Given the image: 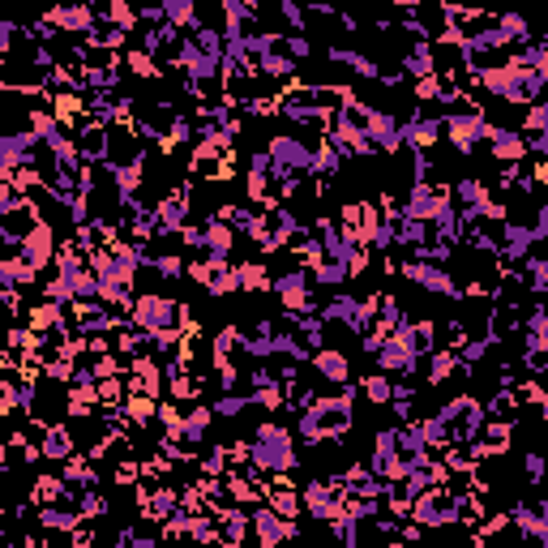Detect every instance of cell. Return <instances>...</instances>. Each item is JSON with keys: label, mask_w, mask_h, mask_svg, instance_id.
I'll return each instance as SVG.
<instances>
[{"label": "cell", "mask_w": 548, "mask_h": 548, "mask_svg": "<svg viewBox=\"0 0 548 548\" xmlns=\"http://www.w3.org/2000/svg\"><path fill=\"white\" fill-rule=\"evenodd\" d=\"M274 9H278V18L292 26L287 35H304V9H300V4H292V0H278Z\"/></svg>", "instance_id": "cell-45"}, {"label": "cell", "mask_w": 548, "mask_h": 548, "mask_svg": "<svg viewBox=\"0 0 548 548\" xmlns=\"http://www.w3.org/2000/svg\"><path fill=\"white\" fill-rule=\"evenodd\" d=\"M232 249H235V232L223 223V218L206 215V223H201V253L227 257V261H232Z\"/></svg>", "instance_id": "cell-20"}, {"label": "cell", "mask_w": 548, "mask_h": 548, "mask_svg": "<svg viewBox=\"0 0 548 548\" xmlns=\"http://www.w3.org/2000/svg\"><path fill=\"white\" fill-rule=\"evenodd\" d=\"M360 390H364V398H369L372 407H390L394 381L386 372H369V377H360Z\"/></svg>", "instance_id": "cell-33"}, {"label": "cell", "mask_w": 548, "mask_h": 548, "mask_svg": "<svg viewBox=\"0 0 548 548\" xmlns=\"http://www.w3.org/2000/svg\"><path fill=\"white\" fill-rule=\"evenodd\" d=\"M352 403H355V386L347 381L343 394L317 398V403H309V407L300 411L295 429H300V437H304L309 446H334L338 437L352 432Z\"/></svg>", "instance_id": "cell-1"}, {"label": "cell", "mask_w": 548, "mask_h": 548, "mask_svg": "<svg viewBox=\"0 0 548 548\" xmlns=\"http://www.w3.org/2000/svg\"><path fill=\"white\" fill-rule=\"evenodd\" d=\"M26 492H30V506H39V509H47V506H73V501H69V489H64V480H60V475H35Z\"/></svg>", "instance_id": "cell-21"}, {"label": "cell", "mask_w": 548, "mask_h": 548, "mask_svg": "<svg viewBox=\"0 0 548 548\" xmlns=\"http://www.w3.org/2000/svg\"><path fill=\"white\" fill-rule=\"evenodd\" d=\"M180 244H184V249H201V227H193V223H189V227H180Z\"/></svg>", "instance_id": "cell-55"}, {"label": "cell", "mask_w": 548, "mask_h": 548, "mask_svg": "<svg viewBox=\"0 0 548 548\" xmlns=\"http://www.w3.org/2000/svg\"><path fill=\"white\" fill-rule=\"evenodd\" d=\"M446 201H450L446 184H411L407 201H403L398 210H403V218H415V223H432V215H437Z\"/></svg>", "instance_id": "cell-11"}, {"label": "cell", "mask_w": 548, "mask_h": 548, "mask_svg": "<svg viewBox=\"0 0 548 548\" xmlns=\"http://www.w3.org/2000/svg\"><path fill=\"white\" fill-rule=\"evenodd\" d=\"M407 518H411V523H420L424 531L450 527V523H454V492H446V489H424L420 497H411Z\"/></svg>", "instance_id": "cell-5"}, {"label": "cell", "mask_w": 548, "mask_h": 548, "mask_svg": "<svg viewBox=\"0 0 548 548\" xmlns=\"http://www.w3.org/2000/svg\"><path fill=\"white\" fill-rule=\"evenodd\" d=\"M249 407H253V403H249V394H223V398H215V403H210V411H215V415H223V420H240Z\"/></svg>", "instance_id": "cell-37"}, {"label": "cell", "mask_w": 548, "mask_h": 548, "mask_svg": "<svg viewBox=\"0 0 548 548\" xmlns=\"http://www.w3.org/2000/svg\"><path fill=\"white\" fill-rule=\"evenodd\" d=\"M210 424H215V411L206 407V403H197V407L184 411V437H180V446H184V454H193L201 441H206V432H210Z\"/></svg>", "instance_id": "cell-23"}, {"label": "cell", "mask_w": 548, "mask_h": 548, "mask_svg": "<svg viewBox=\"0 0 548 548\" xmlns=\"http://www.w3.org/2000/svg\"><path fill=\"white\" fill-rule=\"evenodd\" d=\"M398 274H403L407 283H415V287L432 292V295H450V300H458V283H454V274L446 270V266H432V261H415V257H407V261L398 266Z\"/></svg>", "instance_id": "cell-6"}, {"label": "cell", "mask_w": 548, "mask_h": 548, "mask_svg": "<svg viewBox=\"0 0 548 548\" xmlns=\"http://www.w3.org/2000/svg\"><path fill=\"white\" fill-rule=\"evenodd\" d=\"M43 21L56 30V35H78L81 43L95 35V26H98V18H95V9H86V4H64V9H47L43 13Z\"/></svg>", "instance_id": "cell-10"}, {"label": "cell", "mask_w": 548, "mask_h": 548, "mask_svg": "<svg viewBox=\"0 0 548 548\" xmlns=\"http://www.w3.org/2000/svg\"><path fill=\"white\" fill-rule=\"evenodd\" d=\"M60 309H64V304H52V300H39L35 309H21V313H26V330H35L39 338L52 334L60 326Z\"/></svg>", "instance_id": "cell-28"}, {"label": "cell", "mask_w": 548, "mask_h": 548, "mask_svg": "<svg viewBox=\"0 0 548 548\" xmlns=\"http://www.w3.org/2000/svg\"><path fill=\"white\" fill-rule=\"evenodd\" d=\"M523 471H527V484H544V454H540V450H527V458H523Z\"/></svg>", "instance_id": "cell-51"}, {"label": "cell", "mask_w": 548, "mask_h": 548, "mask_svg": "<svg viewBox=\"0 0 548 548\" xmlns=\"http://www.w3.org/2000/svg\"><path fill=\"white\" fill-rule=\"evenodd\" d=\"M18 257L21 261H30L39 274L52 266V257H56V232H52V223H47V218H35V227L21 235Z\"/></svg>", "instance_id": "cell-8"}, {"label": "cell", "mask_w": 548, "mask_h": 548, "mask_svg": "<svg viewBox=\"0 0 548 548\" xmlns=\"http://www.w3.org/2000/svg\"><path fill=\"white\" fill-rule=\"evenodd\" d=\"M330 535H334V544H338V548H360V518H352V514L334 518Z\"/></svg>", "instance_id": "cell-36"}, {"label": "cell", "mask_w": 548, "mask_h": 548, "mask_svg": "<svg viewBox=\"0 0 548 548\" xmlns=\"http://www.w3.org/2000/svg\"><path fill=\"white\" fill-rule=\"evenodd\" d=\"M372 355H377V372H386V377H394V372H398V377H411V372L420 369V360H415L403 343H394V338H386Z\"/></svg>", "instance_id": "cell-19"}, {"label": "cell", "mask_w": 548, "mask_h": 548, "mask_svg": "<svg viewBox=\"0 0 548 548\" xmlns=\"http://www.w3.org/2000/svg\"><path fill=\"white\" fill-rule=\"evenodd\" d=\"M266 386H274V372L270 369H266V364H257V369L253 372H249V390H266Z\"/></svg>", "instance_id": "cell-54"}, {"label": "cell", "mask_w": 548, "mask_h": 548, "mask_svg": "<svg viewBox=\"0 0 548 548\" xmlns=\"http://www.w3.org/2000/svg\"><path fill=\"white\" fill-rule=\"evenodd\" d=\"M437 73V47L432 43H411L407 47V56H403V78L411 81H420V78H432Z\"/></svg>", "instance_id": "cell-24"}, {"label": "cell", "mask_w": 548, "mask_h": 548, "mask_svg": "<svg viewBox=\"0 0 548 548\" xmlns=\"http://www.w3.org/2000/svg\"><path fill=\"white\" fill-rule=\"evenodd\" d=\"M381 548H407V544H403V540H386V544H381Z\"/></svg>", "instance_id": "cell-56"}, {"label": "cell", "mask_w": 548, "mask_h": 548, "mask_svg": "<svg viewBox=\"0 0 548 548\" xmlns=\"http://www.w3.org/2000/svg\"><path fill=\"white\" fill-rule=\"evenodd\" d=\"M21 26L18 21H0V60H9V52H13V35H18Z\"/></svg>", "instance_id": "cell-52"}, {"label": "cell", "mask_w": 548, "mask_h": 548, "mask_svg": "<svg viewBox=\"0 0 548 548\" xmlns=\"http://www.w3.org/2000/svg\"><path fill=\"white\" fill-rule=\"evenodd\" d=\"M398 124H403L398 116H390V112H377V107H372V112H369V129H364V137L372 141V150H381V155H398V150H403Z\"/></svg>", "instance_id": "cell-16"}, {"label": "cell", "mask_w": 548, "mask_h": 548, "mask_svg": "<svg viewBox=\"0 0 548 548\" xmlns=\"http://www.w3.org/2000/svg\"><path fill=\"white\" fill-rule=\"evenodd\" d=\"M283 47H287L283 56H287V60H295V64H300V60H304V56H313V43L304 39V35H283Z\"/></svg>", "instance_id": "cell-49"}, {"label": "cell", "mask_w": 548, "mask_h": 548, "mask_svg": "<svg viewBox=\"0 0 548 548\" xmlns=\"http://www.w3.org/2000/svg\"><path fill=\"white\" fill-rule=\"evenodd\" d=\"M206 292H210V295H232V292H240V278H235V266H227L223 274H215V278L206 283Z\"/></svg>", "instance_id": "cell-46"}, {"label": "cell", "mask_w": 548, "mask_h": 548, "mask_svg": "<svg viewBox=\"0 0 548 548\" xmlns=\"http://www.w3.org/2000/svg\"><path fill=\"white\" fill-rule=\"evenodd\" d=\"M326 56H330V64H343V69H352L355 78H369V81H377V78H381V73H386V69H381L377 60H372V56H364V52H355V47H338V43H334L330 52H326Z\"/></svg>", "instance_id": "cell-22"}, {"label": "cell", "mask_w": 548, "mask_h": 548, "mask_svg": "<svg viewBox=\"0 0 548 548\" xmlns=\"http://www.w3.org/2000/svg\"><path fill=\"white\" fill-rule=\"evenodd\" d=\"M338 172H343V155H338L330 141L321 137V141H317V150H313V176L330 180V176H338Z\"/></svg>", "instance_id": "cell-34"}, {"label": "cell", "mask_w": 548, "mask_h": 548, "mask_svg": "<svg viewBox=\"0 0 548 548\" xmlns=\"http://www.w3.org/2000/svg\"><path fill=\"white\" fill-rule=\"evenodd\" d=\"M240 338H244L240 326H223V330L215 334V355H210V360H232V352H240Z\"/></svg>", "instance_id": "cell-38"}, {"label": "cell", "mask_w": 548, "mask_h": 548, "mask_svg": "<svg viewBox=\"0 0 548 548\" xmlns=\"http://www.w3.org/2000/svg\"><path fill=\"white\" fill-rule=\"evenodd\" d=\"M415 548H437V544H415Z\"/></svg>", "instance_id": "cell-57"}, {"label": "cell", "mask_w": 548, "mask_h": 548, "mask_svg": "<svg viewBox=\"0 0 548 548\" xmlns=\"http://www.w3.org/2000/svg\"><path fill=\"white\" fill-rule=\"evenodd\" d=\"M484 137H489V150H492V158H497V163H506V167H523L527 146H523L518 129H501V124H492V120H489Z\"/></svg>", "instance_id": "cell-15"}, {"label": "cell", "mask_w": 548, "mask_h": 548, "mask_svg": "<svg viewBox=\"0 0 548 548\" xmlns=\"http://www.w3.org/2000/svg\"><path fill=\"white\" fill-rule=\"evenodd\" d=\"M158 9H163V21L172 30H197V21H201V9L193 0H163Z\"/></svg>", "instance_id": "cell-26"}, {"label": "cell", "mask_w": 548, "mask_h": 548, "mask_svg": "<svg viewBox=\"0 0 548 548\" xmlns=\"http://www.w3.org/2000/svg\"><path fill=\"white\" fill-rule=\"evenodd\" d=\"M35 441H39V454L47 463H64L78 454V437L69 424H35Z\"/></svg>", "instance_id": "cell-12"}, {"label": "cell", "mask_w": 548, "mask_h": 548, "mask_svg": "<svg viewBox=\"0 0 548 548\" xmlns=\"http://www.w3.org/2000/svg\"><path fill=\"white\" fill-rule=\"evenodd\" d=\"M189 201H193V189L189 184H180L172 193H163L155 201V223H158V235L167 240V235H176L180 227H189Z\"/></svg>", "instance_id": "cell-7"}, {"label": "cell", "mask_w": 548, "mask_h": 548, "mask_svg": "<svg viewBox=\"0 0 548 548\" xmlns=\"http://www.w3.org/2000/svg\"><path fill=\"white\" fill-rule=\"evenodd\" d=\"M261 501H266V509H274L278 518H287V523H295V518L304 514L300 489H261Z\"/></svg>", "instance_id": "cell-25"}, {"label": "cell", "mask_w": 548, "mask_h": 548, "mask_svg": "<svg viewBox=\"0 0 548 548\" xmlns=\"http://www.w3.org/2000/svg\"><path fill=\"white\" fill-rule=\"evenodd\" d=\"M189 321V304H180L172 295H158V292H137L133 295V309H129V326L146 334H163L172 330L180 334V326Z\"/></svg>", "instance_id": "cell-3"}, {"label": "cell", "mask_w": 548, "mask_h": 548, "mask_svg": "<svg viewBox=\"0 0 548 548\" xmlns=\"http://www.w3.org/2000/svg\"><path fill=\"white\" fill-rule=\"evenodd\" d=\"M137 480H141V463H137V458H124V463L112 471V484H120V489H133Z\"/></svg>", "instance_id": "cell-48"}, {"label": "cell", "mask_w": 548, "mask_h": 548, "mask_svg": "<svg viewBox=\"0 0 548 548\" xmlns=\"http://www.w3.org/2000/svg\"><path fill=\"white\" fill-rule=\"evenodd\" d=\"M432 232L429 223H415V218H398L394 223V244H403V249H420V244H429Z\"/></svg>", "instance_id": "cell-31"}, {"label": "cell", "mask_w": 548, "mask_h": 548, "mask_svg": "<svg viewBox=\"0 0 548 548\" xmlns=\"http://www.w3.org/2000/svg\"><path fill=\"white\" fill-rule=\"evenodd\" d=\"M544 124H548L544 103H531V107H527V120H523V133H518V137H540V133H544Z\"/></svg>", "instance_id": "cell-47"}, {"label": "cell", "mask_w": 548, "mask_h": 548, "mask_svg": "<svg viewBox=\"0 0 548 548\" xmlns=\"http://www.w3.org/2000/svg\"><path fill=\"white\" fill-rule=\"evenodd\" d=\"M398 137H403V146H407L411 155H429L432 146L441 141V124L424 112H411V120L398 124Z\"/></svg>", "instance_id": "cell-14"}, {"label": "cell", "mask_w": 548, "mask_h": 548, "mask_svg": "<svg viewBox=\"0 0 548 548\" xmlns=\"http://www.w3.org/2000/svg\"><path fill=\"white\" fill-rule=\"evenodd\" d=\"M124 386H129V394H150V398H158L163 394V369H158L155 355H133L124 364Z\"/></svg>", "instance_id": "cell-13"}, {"label": "cell", "mask_w": 548, "mask_h": 548, "mask_svg": "<svg viewBox=\"0 0 548 548\" xmlns=\"http://www.w3.org/2000/svg\"><path fill=\"white\" fill-rule=\"evenodd\" d=\"M95 527H98V523H90V518H81L78 527H73L69 535H64V540H69V548H95V544H98Z\"/></svg>", "instance_id": "cell-44"}, {"label": "cell", "mask_w": 548, "mask_h": 548, "mask_svg": "<svg viewBox=\"0 0 548 548\" xmlns=\"http://www.w3.org/2000/svg\"><path fill=\"white\" fill-rule=\"evenodd\" d=\"M13 411H18V381H13V372H0V420Z\"/></svg>", "instance_id": "cell-40"}, {"label": "cell", "mask_w": 548, "mask_h": 548, "mask_svg": "<svg viewBox=\"0 0 548 548\" xmlns=\"http://www.w3.org/2000/svg\"><path fill=\"white\" fill-rule=\"evenodd\" d=\"M437 124H441L446 141H450L458 155H475L480 137L489 129V112H484V107H463V112H446Z\"/></svg>", "instance_id": "cell-4"}, {"label": "cell", "mask_w": 548, "mask_h": 548, "mask_svg": "<svg viewBox=\"0 0 548 548\" xmlns=\"http://www.w3.org/2000/svg\"><path fill=\"white\" fill-rule=\"evenodd\" d=\"M249 463H253L257 475H292L300 454H295V441H292V429L278 424V420H261L253 429V446H249Z\"/></svg>", "instance_id": "cell-2"}, {"label": "cell", "mask_w": 548, "mask_h": 548, "mask_svg": "<svg viewBox=\"0 0 548 548\" xmlns=\"http://www.w3.org/2000/svg\"><path fill=\"white\" fill-rule=\"evenodd\" d=\"M369 261H372V253L364 244H355L352 253H347V261H343V270H347V278H364V274H369Z\"/></svg>", "instance_id": "cell-43"}, {"label": "cell", "mask_w": 548, "mask_h": 548, "mask_svg": "<svg viewBox=\"0 0 548 548\" xmlns=\"http://www.w3.org/2000/svg\"><path fill=\"white\" fill-rule=\"evenodd\" d=\"M124 69H129L137 81H155L158 73H163V64H158L150 52H141V47H129V52H124Z\"/></svg>", "instance_id": "cell-30"}, {"label": "cell", "mask_w": 548, "mask_h": 548, "mask_svg": "<svg viewBox=\"0 0 548 548\" xmlns=\"http://www.w3.org/2000/svg\"><path fill=\"white\" fill-rule=\"evenodd\" d=\"M309 364H313V372L321 381H330V386H347V381H352V360H347L343 347H317V352L309 355Z\"/></svg>", "instance_id": "cell-17"}, {"label": "cell", "mask_w": 548, "mask_h": 548, "mask_svg": "<svg viewBox=\"0 0 548 548\" xmlns=\"http://www.w3.org/2000/svg\"><path fill=\"white\" fill-rule=\"evenodd\" d=\"M295 60H287L283 52H266V56L253 64V73H261V78H295Z\"/></svg>", "instance_id": "cell-35"}, {"label": "cell", "mask_w": 548, "mask_h": 548, "mask_svg": "<svg viewBox=\"0 0 548 548\" xmlns=\"http://www.w3.org/2000/svg\"><path fill=\"white\" fill-rule=\"evenodd\" d=\"M150 270H155L158 278H184V261H180L176 253H155L150 257Z\"/></svg>", "instance_id": "cell-39"}, {"label": "cell", "mask_w": 548, "mask_h": 548, "mask_svg": "<svg viewBox=\"0 0 548 548\" xmlns=\"http://www.w3.org/2000/svg\"><path fill=\"white\" fill-rule=\"evenodd\" d=\"M309 278H313V283H326V287H338V283L347 278V270H343L338 261H321V266L309 270Z\"/></svg>", "instance_id": "cell-42"}, {"label": "cell", "mask_w": 548, "mask_h": 548, "mask_svg": "<svg viewBox=\"0 0 548 548\" xmlns=\"http://www.w3.org/2000/svg\"><path fill=\"white\" fill-rule=\"evenodd\" d=\"M26 120H30V133H35V141H39V146H47V141H56V137L64 133L47 107H30V112H26Z\"/></svg>", "instance_id": "cell-32"}, {"label": "cell", "mask_w": 548, "mask_h": 548, "mask_svg": "<svg viewBox=\"0 0 548 548\" xmlns=\"http://www.w3.org/2000/svg\"><path fill=\"white\" fill-rule=\"evenodd\" d=\"M249 544V514L240 506L223 509L215 518V548H244Z\"/></svg>", "instance_id": "cell-18"}, {"label": "cell", "mask_w": 548, "mask_h": 548, "mask_svg": "<svg viewBox=\"0 0 548 548\" xmlns=\"http://www.w3.org/2000/svg\"><path fill=\"white\" fill-rule=\"evenodd\" d=\"M249 531L257 535V548H278V544H287V540H295V535H300V527H295V523L278 518V514H274V509H266V506H257L253 514H249Z\"/></svg>", "instance_id": "cell-9"}, {"label": "cell", "mask_w": 548, "mask_h": 548, "mask_svg": "<svg viewBox=\"0 0 548 548\" xmlns=\"http://www.w3.org/2000/svg\"><path fill=\"white\" fill-rule=\"evenodd\" d=\"M372 454H398V429H377L372 432Z\"/></svg>", "instance_id": "cell-50"}, {"label": "cell", "mask_w": 548, "mask_h": 548, "mask_svg": "<svg viewBox=\"0 0 548 548\" xmlns=\"http://www.w3.org/2000/svg\"><path fill=\"white\" fill-rule=\"evenodd\" d=\"M411 98H415V103H437V98H441V78L432 73V78L411 81Z\"/></svg>", "instance_id": "cell-41"}, {"label": "cell", "mask_w": 548, "mask_h": 548, "mask_svg": "<svg viewBox=\"0 0 548 548\" xmlns=\"http://www.w3.org/2000/svg\"><path fill=\"white\" fill-rule=\"evenodd\" d=\"M398 540H403V544H420V540H424V527L411 523V518H403V523H398Z\"/></svg>", "instance_id": "cell-53"}, {"label": "cell", "mask_w": 548, "mask_h": 548, "mask_svg": "<svg viewBox=\"0 0 548 548\" xmlns=\"http://www.w3.org/2000/svg\"><path fill=\"white\" fill-rule=\"evenodd\" d=\"M235 278H240V292H253V295L270 292V270H266L261 261H240V266H235Z\"/></svg>", "instance_id": "cell-29"}, {"label": "cell", "mask_w": 548, "mask_h": 548, "mask_svg": "<svg viewBox=\"0 0 548 548\" xmlns=\"http://www.w3.org/2000/svg\"><path fill=\"white\" fill-rule=\"evenodd\" d=\"M124 420H129V424H133L137 432H146L150 429V424H155V411H158V398H150V394H129V398H124Z\"/></svg>", "instance_id": "cell-27"}]
</instances>
